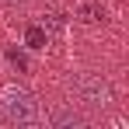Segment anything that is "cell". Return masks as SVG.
I'll use <instances>...</instances> for the list:
<instances>
[{"instance_id": "3", "label": "cell", "mask_w": 129, "mask_h": 129, "mask_svg": "<svg viewBox=\"0 0 129 129\" xmlns=\"http://www.w3.org/2000/svg\"><path fill=\"white\" fill-rule=\"evenodd\" d=\"M52 126H59V129H80L84 126V115H77V112H73V108H59V112H56V115H52Z\"/></svg>"}, {"instance_id": "2", "label": "cell", "mask_w": 129, "mask_h": 129, "mask_svg": "<svg viewBox=\"0 0 129 129\" xmlns=\"http://www.w3.org/2000/svg\"><path fill=\"white\" fill-rule=\"evenodd\" d=\"M73 94H77V101H84L87 108H108L112 105V87H108V80L98 77V73H80V77L73 80Z\"/></svg>"}, {"instance_id": "4", "label": "cell", "mask_w": 129, "mask_h": 129, "mask_svg": "<svg viewBox=\"0 0 129 129\" xmlns=\"http://www.w3.org/2000/svg\"><path fill=\"white\" fill-rule=\"evenodd\" d=\"M45 42H49L45 28H39V24H28V28H24V45H28V49H45Z\"/></svg>"}, {"instance_id": "1", "label": "cell", "mask_w": 129, "mask_h": 129, "mask_svg": "<svg viewBox=\"0 0 129 129\" xmlns=\"http://www.w3.org/2000/svg\"><path fill=\"white\" fill-rule=\"evenodd\" d=\"M0 112H4V119L7 122H14V126H31V122H39V101L18 84H7L0 91Z\"/></svg>"}, {"instance_id": "6", "label": "cell", "mask_w": 129, "mask_h": 129, "mask_svg": "<svg viewBox=\"0 0 129 129\" xmlns=\"http://www.w3.org/2000/svg\"><path fill=\"white\" fill-rule=\"evenodd\" d=\"M7 59H11V63L18 66V70H28V63H24V56L18 52V49H11V52H7Z\"/></svg>"}, {"instance_id": "5", "label": "cell", "mask_w": 129, "mask_h": 129, "mask_svg": "<svg viewBox=\"0 0 129 129\" xmlns=\"http://www.w3.org/2000/svg\"><path fill=\"white\" fill-rule=\"evenodd\" d=\"M80 18H84V21H101V18H105V11H101L98 4H87L84 11H80Z\"/></svg>"}]
</instances>
